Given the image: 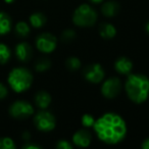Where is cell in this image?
I'll return each instance as SVG.
<instances>
[{"label":"cell","instance_id":"obj_1","mask_svg":"<svg viewBox=\"0 0 149 149\" xmlns=\"http://www.w3.org/2000/svg\"><path fill=\"white\" fill-rule=\"evenodd\" d=\"M93 128L99 140L109 145L122 142L127 136L126 122L114 112H107L97 118Z\"/></svg>","mask_w":149,"mask_h":149},{"label":"cell","instance_id":"obj_2","mask_svg":"<svg viewBox=\"0 0 149 149\" xmlns=\"http://www.w3.org/2000/svg\"><path fill=\"white\" fill-rule=\"evenodd\" d=\"M128 97L135 103H143L149 96V79L140 74H129L125 84Z\"/></svg>","mask_w":149,"mask_h":149},{"label":"cell","instance_id":"obj_3","mask_svg":"<svg viewBox=\"0 0 149 149\" xmlns=\"http://www.w3.org/2000/svg\"><path fill=\"white\" fill-rule=\"evenodd\" d=\"M7 82L10 88L17 93L27 91L33 83V74L25 68H15L9 72Z\"/></svg>","mask_w":149,"mask_h":149},{"label":"cell","instance_id":"obj_4","mask_svg":"<svg viewBox=\"0 0 149 149\" xmlns=\"http://www.w3.org/2000/svg\"><path fill=\"white\" fill-rule=\"evenodd\" d=\"M97 13L89 4L80 5L72 15V22L78 27H91L97 21Z\"/></svg>","mask_w":149,"mask_h":149},{"label":"cell","instance_id":"obj_5","mask_svg":"<svg viewBox=\"0 0 149 149\" xmlns=\"http://www.w3.org/2000/svg\"><path fill=\"white\" fill-rule=\"evenodd\" d=\"M34 124L36 128L41 132H50L55 128L56 120L51 112L42 109L34 116Z\"/></svg>","mask_w":149,"mask_h":149},{"label":"cell","instance_id":"obj_6","mask_svg":"<svg viewBox=\"0 0 149 149\" xmlns=\"http://www.w3.org/2000/svg\"><path fill=\"white\" fill-rule=\"evenodd\" d=\"M9 113L13 118H17V120H24L34 114V108L29 102L25 100H17L10 105Z\"/></svg>","mask_w":149,"mask_h":149},{"label":"cell","instance_id":"obj_7","mask_svg":"<svg viewBox=\"0 0 149 149\" xmlns=\"http://www.w3.org/2000/svg\"><path fill=\"white\" fill-rule=\"evenodd\" d=\"M57 46V39L50 33H42L36 38V47L43 53H51Z\"/></svg>","mask_w":149,"mask_h":149},{"label":"cell","instance_id":"obj_8","mask_svg":"<svg viewBox=\"0 0 149 149\" xmlns=\"http://www.w3.org/2000/svg\"><path fill=\"white\" fill-rule=\"evenodd\" d=\"M84 77L88 82L93 84H98L103 80L105 72L99 63H92L85 68L83 72Z\"/></svg>","mask_w":149,"mask_h":149},{"label":"cell","instance_id":"obj_9","mask_svg":"<svg viewBox=\"0 0 149 149\" xmlns=\"http://www.w3.org/2000/svg\"><path fill=\"white\" fill-rule=\"evenodd\" d=\"M122 90V83L118 78H109L103 83L101 87V93L105 98L112 99L120 94Z\"/></svg>","mask_w":149,"mask_h":149},{"label":"cell","instance_id":"obj_10","mask_svg":"<svg viewBox=\"0 0 149 149\" xmlns=\"http://www.w3.org/2000/svg\"><path fill=\"white\" fill-rule=\"evenodd\" d=\"M15 55L19 61L27 62L33 56V48L27 42H21L15 46Z\"/></svg>","mask_w":149,"mask_h":149},{"label":"cell","instance_id":"obj_11","mask_svg":"<svg viewBox=\"0 0 149 149\" xmlns=\"http://www.w3.org/2000/svg\"><path fill=\"white\" fill-rule=\"evenodd\" d=\"M92 135L87 130H80L72 136V143L78 147H88L91 144Z\"/></svg>","mask_w":149,"mask_h":149},{"label":"cell","instance_id":"obj_12","mask_svg":"<svg viewBox=\"0 0 149 149\" xmlns=\"http://www.w3.org/2000/svg\"><path fill=\"white\" fill-rule=\"evenodd\" d=\"M114 68L120 74H129L133 68V62L128 57H118L114 62Z\"/></svg>","mask_w":149,"mask_h":149},{"label":"cell","instance_id":"obj_13","mask_svg":"<svg viewBox=\"0 0 149 149\" xmlns=\"http://www.w3.org/2000/svg\"><path fill=\"white\" fill-rule=\"evenodd\" d=\"M51 101V96L46 91H39L35 95V103L40 109H46L50 105Z\"/></svg>","mask_w":149,"mask_h":149},{"label":"cell","instance_id":"obj_14","mask_svg":"<svg viewBox=\"0 0 149 149\" xmlns=\"http://www.w3.org/2000/svg\"><path fill=\"white\" fill-rule=\"evenodd\" d=\"M101 11L107 17H114L120 11V4L116 1H107V2L103 3L101 7Z\"/></svg>","mask_w":149,"mask_h":149},{"label":"cell","instance_id":"obj_15","mask_svg":"<svg viewBox=\"0 0 149 149\" xmlns=\"http://www.w3.org/2000/svg\"><path fill=\"white\" fill-rule=\"evenodd\" d=\"M13 27L11 17L4 11H0V35L9 33Z\"/></svg>","mask_w":149,"mask_h":149},{"label":"cell","instance_id":"obj_16","mask_svg":"<svg viewBox=\"0 0 149 149\" xmlns=\"http://www.w3.org/2000/svg\"><path fill=\"white\" fill-rule=\"evenodd\" d=\"M99 34L104 39H112L116 35V29L109 23H102L99 26Z\"/></svg>","mask_w":149,"mask_h":149},{"label":"cell","instance_id":"obj_17","mask_svg":"<svg viewBox=\"0 0 149 149\" xmlns=\"http://www.w3.org/2000/svg\"><path fill=\"white\" fill-rule=\"evenodd\" d=\"M29 21L32 27L36 28V29H39V28H42L45 25L47 19H46V17L42 13H34L30 15Z\"/></svg>","mask_w":149,"mask_h":149},{"label":"cell","instance_id":"obj_18","mask_svg":"<svg viewBox=\"0 0 149 149\" xmlns=\"http://www.w3.org/2000/svg\"><path fill=\"white\" fill-rule=\"evenodd\" d=\"M30 26L28 25L25 22H19V23L15 25V33L19 37L26 38L29 36L30 34Z\"/></svg>","mask_w":149,"mask_h":149},{"label":"cell","instance_id":"obj_19","mask_svg":"<svg viewBox=\"0 0 149 149\" xmlns=\"http://www.w3.org/2000/svg\"><path fill=\"white\" fill-rule=\"evenodd\" d=\"M11 56V51L9 47L5 44L0 43V64H5L9 61Z\"/></svg>","mask_w":149,"mask_h":149},{"label":"cell","instance_id":"obj_20","mask_svg":"<svg viewBox=\"0 0 149 149\" xmlns=\"http://www.w3.org/2000/svg\"><path fill=\"white\" fill-rule=\"evenodd\" d=\"M51 68V61L49 58H39L35 63V68L37 72H45Z\"/></svg>","mask_w":149,"mask_h":149},{"label":"cell","instance_id":"obj_21","mask_svg":"<svg viewBox=\"0 0 149 149\" xmlns=\"http://www.w3.org/2000/svg\"><path fill=\"white\" fill-rule=\"evenodd\" d=\"M82 63L81 60L78 57H74V56H72V57H68V59L65 60V66L68 70H72V72H74V70H79L81 68Z\"/></svg>","mask_w":149,"mask_h":149},{"label":"cell","instance_id":"obj_22","mask_svg":"<svg viewBox=\"0 0 149 149\" xmlns=\"http://www.w3.org/2000/svg\"><path fill=\"white\" fill-rule=\"evenodd\" d=\"M15 144L13 140L8 137H1L0 138V149H15Z\"/></svg>","mask_w":149,"mask_h":149},{"label":"cell","instance_id":"obj_23","mask_svg":"<svg viewBox=\"0 0 149 149\" xmlns=\"http://www.w3.org/2000/svg\"><path fill=\"white\" fill-rule=\"evenodd\" d=\"M76 38V33L74 31L70 29H68V30H64L61 34V40L65 43H68V42H72V40H74Z\"/></svg>","mask_w":149,"mask_h":149},{"label":"cell","instance_id":"obj_24","mask_svg":"<svg viewBox=\"0 0 149 149\" xmlns=\"http://www.w3.org/2000/svg\"><path fill=\"white\" fill-rule=\"evenodd\" d=\"M82 125H83L85 128H90V127L94 126V123H95V120H94L93 116L90 113H85L81 118Z\"/></svg>","mask_w":149,"mask_h":149},{"label":"cell","instance_id":"obj_25","mask_svg":"<svg viewBox=\"0 0 149 149\" xmlns=\"http://www.w3.org/2000/svg\"><path fill=\"white\" fill-rule=\"evenodd\" d=\"M74 145L66 140H59L56 143V148L57 149H72Z\"/></svg>","mask_w":149,"mask_h":149},{"label":"cell","instance_id":"obj_26","mask_svg":"<svg viewBox=\"0 0 149 149\" xmlns=\"http://www.w3.org/2000/svg\"><path fill=\"white\" fill-rule=\"evenodd\" d=\"M7 95H8V90L6 86L0 82V99H4Z\"/></svg>","mask_w":149,"mask_h":149},{"label":"cell","instance_id":"obj_27","mask_svg":"<svg viewBox=\"0 0 149 149\" xmlns=\"http://www.w3.org/2000/svg\"><path fill=\"white\" fill-rule=\"evenodd\" d=\"M23 148H25V149H40L41 148V146L36 145V144H30V143H28V144L24 145Z\"/></svg>","mask_w":149,"mask_h":149},{"label":"cell","instance_id":"obj_28","mask_svg":"<svg viewBox=\"0 0 149 149\" xmlns=\"http://www.w3.org/2000/svg\"><path fill=\"white\" fill-rule=\"evenodd\" d=\"M141 147H142L143 149H149V138L145 139V140L143 141L142 144H141Z\"/></svg>","mask_w":149,"mask_h":149},{"label":"cell","instance_id":"obj_29","mask_svg":"<svg viewBox=\"0 0 149 149\" xmlns=\"http://www.w3.org/2000/svg\"><path fill=\"white\" fill-rule=\"evenodd\" d=\"M30 138H31V135H30V133H29V132H25V133L23 134V139H24L25 141H27V142H28V141L30 140Z\"/></svg>","mask_w":149,"mask_h":149},{"label":"cell","instance_id":"obj_30","mask_svg":"<svg viewBox=\"0 0 149 149\" xmlns=\"http://www.w3.org/2000/svg\"><path fill=\"white\" fill-rule=\"evenodd\" d=\"M89 1L92 3H95V4H98V3H101L103 0H89Z\"/></svg>","mask_w":149,"mask_h":149},{"label":"cell","instance_id":"obj_31","mask_svg":"<svg viewBox=\"0 0 149 149\" xmlns=\"http://www.w3.org/2000/svg\"><path fill=\"white\" fill-rule=\"evenodd\" d=\"M4 1H5L6 3H13V1H15V0H4Z\"/></svg>","mask_w":149,"mask_h":149},{"label":"cell","instance_id":"obj_32","mask_svg":"<svg viewBox=\"0 0 149 149\" xmlns=\"http://www.w3.org/2000/svg\"><path fill=\"white\" fill-rule=\"evenodd\" d=\"M146 31H147V33L149 34V23H148V24H147V25H146Z\"/></svg>","mask_w":149,"mask_h":149}]
</instances>
